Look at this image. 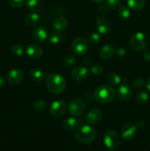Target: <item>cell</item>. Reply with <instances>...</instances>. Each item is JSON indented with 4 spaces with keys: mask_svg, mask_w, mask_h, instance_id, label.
<instances>
[{
    "mask_svg": "<svg viewBox=\"0 0 150 151\" xmlns=\"http://www.w3.org/2000/svg\"><path fill=\"white\" fill-rule=\"evenodd\" d=\"M117 15L118 17L121 20H126L130 16V10L126 5L122 4L118 7Z\"/></svg>",
    "mask_w": 150,
    "mask_h": 151,
    "instance_id": "cell-22",
    "label": "cell"
},
{
    "mask_svg": "<svg viewBox=\"0 0 150 151\" xmlns=\"http://www.w3.org/2000/svg\"><path fill=\"white\" fill-rule=\"evenodd\" d=\"M146 86L147 89H148L149 91H150V78H149V80H148V81H147L146 84Z\"/></svg>",
    "mask_w": 150,
    "mask_h": 151,
    "instance_id": "cell-41",
    "label": "cell"
},
{
    "mask_svg": "<svg viewBox=\"0 0 150 151\" xmlns=\"http://www.w3.org/2000/svg\"><path fill=\"white\" fill-rule=\"evenodd\" d=\"M32 38L35 41L38 43H43L48 38V33L45 27L42 26H38L34 28L32 30Z\"/></svg>",
    "mask_w": 150,
    "mask_h": 151,
    "instance_id": "cell-17",
    "label": "cell"
},
{
    "mask_svg": "<svg viewBox=\"0 0 150 151\" xmlns=\"http://www.w3.org/2000/svg\"><path fill=\"white\" fill-rule=\"evenodd\" d=\"M143 58L146 61H150V50H144L143 52Z\"/></svg>",
    "mask_w": 150,
    "mask_h": 151,
    "instance_id": "cell-36",
    "label": "cell"
},
{
    "mask_svg": "<svg viewBox=\"0 0 150 151\" xmlns=\"http://www.w3.org/2000/svg\"><path fill=\"white\" fill-rule=\"evenodd\" d=\"M95 24L98 32L99 34H101V35L107 34L110 30V27H111V25H110L108 19L102 17V16H99V17L96 18Z\"/></svg>",
    "mask_w": 150,
    "mask_h": 151,
    "instance_id": "cell-14",
    "label": "cell"
},
{
    "mask_svg": "<svg viewBox=\"0 0 150 151\" xmlns=\"http://www.w3.org/2000/svg\"><path fill=\"white\" fill-rule=\"evenodd\" d=\"M76 140L83 144H90L96 139V131L90 125H83L78 128L75 134Z\"/></svg>",
    "mask_w": 150,
    "mask_h": 151,
    "instance_id": "cell-3",
    "label": "cell"
},
{
    "mask_svg": "<svg viewBox=\"0 0 150 151\" xmlns=\"http://www.w3.org/2000/svg\"><path fill=\"white\" fill-rule=\"evenodd\" d=\"M107 151H113V149H109V150Z\"/></svg>",
    "mask_w": 150,
    "mask_h": 151,
    "instance_id": "cell-43",
    "label": "cell"
},
{
    "mask_svg": "<svg viewBox=\"0 0 150 151\" xmlns=\"http://www.w3.org/2000/svg\"><path fill=\"white\" fill-rule=\"evenodd\" d=\"M67 111V105L63 100H55L49 107V113L55 118H60L66 114Z\"/></svg>",
    "mask_w": 150,
    "mask_h": 151,
    "instance_id": "cell-8",
    "label": "cell"
},
{
    "mask_svg": "<svg viewBox=\"0 0 150 151\" xmlns=\"http://www.w3.org/2000/svg\"><path fill=\"white\" fill-rule=\"evenodd\" d=\"M101 40V36L97 32H92L90 33L87 37V41L91 44H97Z\"/></svg>",
    "mask_w": 150,
    "mask_h": 151,
    "instance_id": "cell-31",
    "label": "cell"
},
{
    "mask_svg": "<svg viewBox=\"0 0 150 151\" xmlns=\"http://www.w3.org/2000/svg\"><path fill=\"white\" fill-rule=\"evenodd\" d=\"M49 42L52 44H57L60 43V41H63V35L59 32H51L48 35Z\"/></svg>",
    "mask_w": 150,
    "mask_h": 151,
    "instance_id": "cell-26",
    "label": "cell"
},
{
    "mask_svg": "<svg viewBox=\"0 0 150 151\" xmlns=\"http://www.w3.org/2000/svg\"><path fill=\"white\" fill-rule=\"evenodd\" d=\"M26 6L30 11L33 13L39 11L41 7V0H26Z\"/></svg>",
    "mask_w": 150,
    "mask_h": 151,
    "instance_id": "cell-24",
    "label": "cell"
},
{
    "mask_svg": "<svg viewBox=\"0 0 150 151\" xmlns=\"http://www.w3.org/2000/svg\"><path fill=\"white\" fill-rule=\"evenodd\" d=\"M26 3V0H9V4L13 8H19Z\"/></svg>",
    "mask_w": 150,
    "mask_h": 151,
    "instance_id": "cell-34",
    "label": "cell"
},
{
    "mask_svg": "<svg viewBox=\"0 0 150 151\" xmlns=\"http://www.w3.org/2000/svg\"><path fill=\"white\" fill-rule=\"evenodd\" d=\"M26 53L30 58L38 59L42 57L44 54V50L42 47L38 44H31L26 47Z\"/></svg>",
    "mask_w": 150,
    "mask_h": 151,
    "instance_id": "cell-15",
    "label": "cell"
},
{
    "mask_svg": "<svg viewBox=\"0 0 150 151\" xmlns=\"http://www.w3.org/2000/svg\"><path fill=\"white\" fill-rule=\"evenodd\" d=\"M5 85V81H4V78L0 76V87H3Z\"/></svg>",
    "mask_w": 150,
    "mask_h": 151,
    "instance_id": "cell-40",
    "label": "cell"
},
{
    "mask_svg": "<svg viewBox=\"0 0 150 151\" xmlns=\"http://www.w3.org/2000/svg\"><path fill=\"white\" fill-rule=\"evenodd\" d=\"M116 53V48L113 44H107L103 45L100 48L99 55V57L103 60H108L113 57L114 54Z\"/></svg>",
    "mask_w": 150,
    "mask_h": 151,
    "instance_id": "cell-16",
    "label": "cell"
},
{
    "mask_svg": "<svg viewBox=\"0 0 150 151\" xmlns=\"http://www.w3.org/2000/svg\"><path fill=\"white\" fill-rule=\"evenodd\" d=\"M71 50L74 54L78 56L85 55L89 50L88 42L82 37L74 38L71 44Z\"/></svg>",
    "mask_w": 150,
    "mask_h": 151,
    "instance_id": "cell-5",
    "label": "cell"
},
{
    "mask_svg": "<svg viewBox=\"0 0 150 151\" xmlns=\"http://www.w3.org/2000/svg\"><path fill=\"white\" fill-rule=\"evenodd\" d=\"M116 95V90L107 85L100 86L97 87L94 91V97L96 100L100 103H108L113 101Z\"/></svg>",
    "mask_w": 150,
    "mask_h": 151,
    "instance_id": "cell-2",
    "label": "cell"
},
{
    "mask_svg": "<svg viewBox=\"0 0 150 151\" xmlns=\"http://www.w3.org/2000/svg\"><path fill=\"white\" fill-rule=\"evenodd\" d=\"M11 53L14 56H21L23 55L24 53V46L20 44H14L13 47H11Z\"/></svg>",
    "mask_w": 150,
    "mask_h": 151,
    "instance_id": "cell-30",
    "label": "cell"
},
{
    "mask_svg": "<svg viewBox=\"0 0 150 151\" xmlns=\"http://www.w3.org/2000/svg\"><path fill=\"white\" fill-rule=\"evenodd\" d=\"M105 4L108 9L115 10L121 5V0H107Z\"/></svg>",
    "mask_w": 150,
    "mask_h": 151,
    "instance_id": "cell-33",
    "label": "cell"
},
{
    "mask_svg": "<svg viewBox=\"0 0 150 151\" xmlns=\"http://www.w3.org/2000/svg\"><path fill=\"white\" fill-rule=\"evenodd\" d=\"M116 94L120 100L123 101H129L132 97V90L129 86L126 84H121L117 88Z\"/></svg>",
    "mask_w": 150,
    "mask_h": 151,
    "instance_id": "cell-12",
    "label": "cell"
},
{
    "mask_svg": "<svg viewBox=\"0 0 150 151\" xmlns=\"http://www.w3.org/2000/svg\"><path fill=\"white\" fill-rule=\"evenodd\" d=\"M40 21V16L38 13L32 12L30 14H28L24 19L25 24L27 27H34L38 24Z\"/></svg>",
    "mask_w": 150,
    "mask_h": 151,
    "instance_id": "cell-21",
    "label": "cell"
},
{
    "mask_svg": "<svg viewBox=\"0 0 150 151\" xmlns=\"http://www.w3.org/2000/svg\"><path fill=\"white\" fill-rule=\"evenodd\" d=\"M137 134V126L132 123H126L121 129V136L124 140H132Z\"/></svg>",
    "mask_w": 150,
    "mask_h": 151,
    "instance_id": "cell-10",
    "label": "cell"
},
{
    "mask_svg": "<svg viewBox=\"0 0 150 151\" xmlns=\"http://www.w3.org/2000/svg\"><path fill=\"white\" fill-rule=\"evenodd\" d=\"M79 124L80 122L77 118L69 117L63 121V127L66 131H73L79 128Z\"/></svg>",
    "mask_w": 150,
    "mask_h": 151,
    "instance_id": "cell-19",
    "label": "cell"
},
{
    "mask_svg": "<svg viewBox=\"0 0 150 151\" xmlns=\"http://www.w3.org/2000/svg\"><path fill=\"white\" fill-rule=\"evenodd\" d=\"M144 85H145V83H144V80L141 79V78H135L133 80V81H132V86H133V87L135 88H138V89L142 88L144 86Z\"/></svg>",
    "mask_w": 150,
    "mask_h": 151,
    "instance_id": "cell-35",
    "label": "cell"
},
{
    "mask_svg": "<svg viewBox=\"0 0 150 151\" xmlns=\"http://www.w3.org/2000/svg\"><path fill=\"white\" fill-rule=\"evenodd\" d=\"M76 62V58L71 54H67L63 57V63L66 66H71Z\"/></svg>",
    "mask_w": 150,
    "mask_h": 151,
    "instance_id": "cell-32",
    "label": "cell"
},
{
    "mask_svg": "<svg viewBox=\"0 0 150 151\" xmlns=\"http://www.w3.org/2000/svg\"><path fill=\"white\" fill-rule=\"evenodd\" d=\"M103 141L106 147L109 149H115L119 147L120 144V137L117 132L110 130L104 134Z\"/></svg>",
    "mask_w": 150,
    "mask_h": 151,
    "instance_id": "cell-7",
    "label": "cell"
},
{
    "mask_svg": "<svg viewBox=\"0 0 150 151\" xmlns=\"http://www.w3.org/2000/svg\"><path fill=\"white\" fill-rule=\"evenodd\" d=\"M90 70H91V73L94 74V75H96V76H99L104 72V68L99 63H95L93 65H91Z\"/></svg>",
    "mask_w": 150,
    "mask_h": 151,
    "instance_id": "cell-29",
    "label": "cell"
},
{
    "mask_svg": "<svg viewBox=\"0 0 150 151\" xmlns=\"http://www.w3.org/2000/svg\"><path fill=\"white\" fill-rule=\"evenodd\" d=\"M69 22L68 19L64 16H58L54 20L52 24L53 29L56 32H63L67 28Z\"/></svg>",
    "mask_w": 150,
    "mask_h": 151,
    "instance_id": "cell-18",
    "label": "cell"
},
{
    "mask_svg": "<svg viewBox=\"0 0 150 151\" xmlns=\"http://www.w3.org/2000/svg\"><path fill=\"white\" fill-rule=\"evenodd\" d=\"M24 78V73L19 69H11L7 75V80L9 83L16 85L21 82Z\"/></svg>",
    "mask_w": 150,
    "mask_h": 151,
    "instance_id": "cell-11",
    "label": "cell"
},
{
    "mask_svg": "<svg viewBox=\"0 0 150 151\" xmlns=\"http://www.w3.org/2000/svg\"><path fill=\"white\" fill-rule=\"evenodd\" d=\"M82 63L85 65H89L91 63V59L89 58H84L82 59Z\"/></svg>",
    "mask_w": 150,
    "mask_h": 151,
    "instance_id": "cell-39",
    "label": "cell"
},
{
    "mask_svg": "<svg viewBox=\"0 0 150 151\" xmlns=\"http://www.w3.org/2000/svg\"><path fill=\"white\" fill-rule=\"evenodd\" d=\"M127 5L133 10H142L145 5V0H127Z\"/></svg>",
    "mask_w": 150,
    "mask_h": 151,
    "instance_id": "cell-25",
    "label": "cell"
},
{
    "mask_svg": "<svg viewBox=\"0 0 150 151\" xmlns=\"http://www.w3.org/2000/svg\"><path fill=\"white\" fill-rule=\"evenodd\" d=\"M148 44L147 36L141 32H135L130 39V47L135 52L144 51Z\"/></svg>",
    "mask_w": 150,
    "mask_h": 151,
    "instance_id": "cell-4",
    "label": "cell"
},
{
    "mask_svg": "<svg viewBox=\"0 0 150 151\" xmlns=\"http://www.w3.org/2000/svg\"><path fill=\"white\" fill-rule=\"evenodd\" d=\"M49 75V73L45 71L41 70L38 69H33L30 72V78L35 82H42L44 81L47 76Z\"/></svg>",
    "mask_w": 150,
    "mask_h": 151,
    "instance_id": "cell-20",
    "label": "cell"
},
{
    "mask_svg": "<svg viewBox=\"0 0 150 151\" xmlns=\"http://www.w3.org/2000/svg\"><path fill=\"white\" fill-rule=\"evenodd\" d=\"M33 109L38 113H44L47 110V103L42 99H38L33 103Z\"/></svg>",
    "mask_w": 150,
    "mask_h": 151,
    "instance_id": "cell-23",
    "label": "cell"
},
{
    "mask_svg": "<svg viewBox=\"0 0 150 151\" xmlns=\"http://www.w3.org/2000/svg\"><path fill=\"white\" fill-rule=\"evenodd\" d=\"M102 119V114L101 111L96 109H91L85 116L86 122L91 125H97Z\"/></svg>",
    "mask_w": 150,
    "mask_h": 151,
    "instance_id": "cell-13",
    "label": "cell"
},
{
    "mask_svg": "<svg viewBox=\"0 0 150 151\" xmlns=\"http://www.w3.org/2000/svg\"><path fill=\"white\" fill-rule=\"evenodd\" d=\"M107 81L110 86H118L121 83V77L116 73H111L107 77Z\"/></svg>",
    "mask_w": 150,
    "mask_h": 151,
    "instance_id": "cell-28",
    "label": "cell"
},
{
    "mask_svg": "<svg viewBox=\"0 0 150 151\" xmlns=\"http://www.w3.org/2000/svg\"><path fill=\"white\" fill-rule=\"evenodd\" d=\"M116 53L118 54V55L120 56V57H123V56L126 55V50L124 48H119L118 49Z\"/></svg>",
    "mask_w": 150,
    "mask_h": 151,
    "instance_id": "cell-37",
    "label": "cell"
},
{
    "mask_svg": "<svg viewBox=\"0 0 150 151\" xmlns=\"http://www.w3.org/2000/svg\"><path fill=\"white\" fill-rule=\"evenodd\" d=\"M92 1H94V2L97 3V4H102V3L104 2L105 0H92Z\"/></svg>",
    "mask_w": 150,
    "mask_h": 151,
    "instance_id": "cell-42",
    "label": "cell"
},
{
    "mask_svg": "<svg viewBox=\"0 0 150 151\" xmlns=\"http://www.w3.org/2000/svg\"><path fill=\"white\" fill-rule=\"evenodd\" d=\"M149 94L146 91H139L136 95V101L141 106H144L149 101Z\"/></svg>",
    "mask_w": 150,
    "mask_h": 151,
    "instance_id": "cell-27",
    "label": "cell"
},
{
    "mask_svg": "<svg viewBox=\"0 0 150 151\" xmlns=\"http://www.w3.org/2000/svg\"><path fill=\"white\" fill-rule=\"evenodd\" d=\"M46 86L49 91L53 94H60L65 90L66 87V82L65 78L60 74H51L46 78Z\"/></svg>",
    "mask_w": 150,
    "mask_h": 151,
    "instance_id": "cell-1",
    "label": "cell"
},
{
    "mask_svg": "<svg viewBox=\"0 0 150 151\" xmlns=\"http://www.w3.org/2000/svg\"><path fill=\"white\" fill-rule=\"evenodd\" d=\"M107 10H108V7H107V5H106V4H101V5L99 6V11L100 12V13H106V12L107 11Z\"/></svg>",
    "mask_w": 150,
    "mask_h": 151,
    "instance_id": "cell-38",
    "label": "cell"
},
{
    "mask_svg": "<svg viewBox=\"0 0 150 151\" xmlns=\"http://www.w3.org/2000/svg\"><path fill=\"white\" fill-rule=\"evenodd\" d=\"M68 110L72 116H80L85 112V104L83 100L79 98L72 99L69 103Z\"/></svg>",
    "mask_w": 150,
    "mask_h": 151,
    "instance_id": "cell-6",
    "label": "cell"
},
{
    "mask_svg": "<svg viewBox=\"0 0 150 151\" xmlns=\"http://www.w3.org/2000/svg\"><path fill=\"white\" fill-rule=\"evenodd\" d=\"M71 76L74 81L82 82L88 78V70L86 67L83 66H76L71 71Z\"/></svg>",
    "mask_w": 150,
    "mask_h": 151,
    "instance_id": "cell-9",
    "label": "cell"
}]
</instances>
